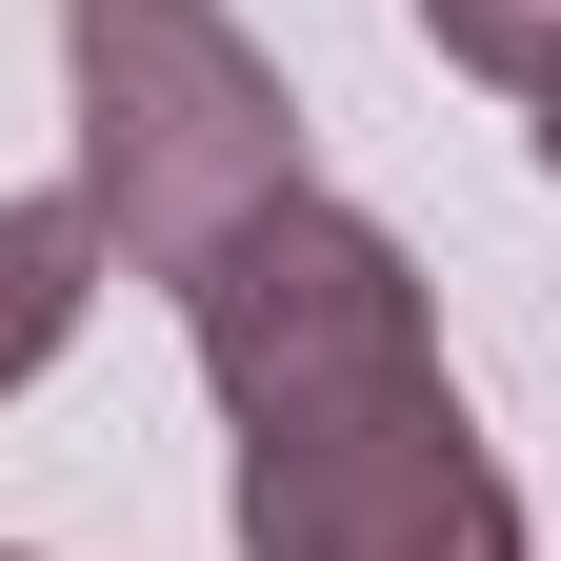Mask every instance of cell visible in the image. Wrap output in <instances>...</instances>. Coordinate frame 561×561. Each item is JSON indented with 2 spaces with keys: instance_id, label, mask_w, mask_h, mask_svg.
Returning <instances> with one entry per match:
<instances>
[{
  "instance_id": "6da1fadb",
  "label": "cell",
  "mask_w": 561,
  "mask_h": 561,
  "mask_svg": "<svg viewBox=\"0 0 561 561\" xmlns=\"http://www.w3.org/2000/svg\"><path fill=\"white\" fill-rule=\"evenodd\" d=\"M60 101H81V221L121 280H201L261 201H301V101L221 0H60Z\"/></svg>"
},
{
  "instance_id": "7a4b0ae2",
  "label": "cell",
  "mask_w": 561,
  "mask_h": 561,
  "mask_svg": "<svg viewBox=\"0 0 561 561\" xmlns=\"http://www.w3.org/2000/svg\"><path fill=\"white\" fill-rule=\"evenodd\" d=\"M181 341H201V401L241 421H321V401H381V381H421L442 362V321H421V261L362 221V201H261V221L181 280Z\"/></svg>"
},
{
  "instance_id": "3957f363",
  "label": "cell",
  "mask_w": 561,
  "mask_h": 561,
  "mask_svg": "<svg viewBox=\"0 0 561 561\" xmlns=\"http://www.w3.org/2000/svg\"><path fill=\"white\" fill-rule=\"evenodd\" d=\"M241 561H522V481L481 461L461 381L421 362L381 401H321V421L241 442Z\"/></svg>"
},
{
  "instance_id": "277c9868",
  "label": "cell",
  "mask_w": 561,
  "mask_h": 561,
  "mask_svg": "<svg viewBox=\"0 0 561 561\" xmlns=\"http://www.w3.org/2000/svg\"><path fill=\"white\" fill-rule=\"evenodd\" d=\"M81 301H101V221L81 201H0V401L81 341Z\"/></svg>"
},
{
  "instance_id": "5b68a950",
  "label": "cell",
  "mask_w": 561,
  "mask_h": 561,
  "mask_svg": "<svg viewBox=\"0 0 561 561\" xmlns=\"http://www.w3.org/2000/svg\"><path fill=\"white\" fill-rule=\"evenodd\" d=\"M421 41H442L461 81H502V101L561 81V0H421Z\"/></svg>"
},
{
  "instance_id": "8992f818",
  "label": "cell",
  "mask_w": 561,
  "mask_h": 561,
  "mask_svg": "<svg viewBox=\"0 0 561 561\" xmlns=\"http://www.w3.org/2000/svg\"><path fill=\"white\" fill-rule=\"evenodd\" d=\"M541 181H561V81H541Z\"/></svg>"
},
{
  "instance_id": "52a82bcc",
  "label": "cell",
  "mask_w": 561,
  "mask_h": 561,
  "mask_svg": "<svg viewBox=\"0 0 561 561\" xmlns=\"http://www.w3.org/2000/svg\"><path fill=\"white\" fill-rule=\"evenodd\" d=\"M0 561H21V541H0Z\"/></svg>"
}]
</instances>
